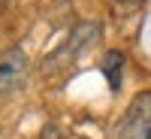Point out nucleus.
Wrapping results in <instances>:
<instances>
[{
  "label": "nucleus",
  "mask_w": 151,
  "mask_h": 139,
  "mask_svg": "<svg viewBox=\"0 0 151 139\" xmlns=\"http://www.w3.org/2000/svg\"><path fill=\"white\" fill-rule=\"evenodd\" d=\"M97 33H100V27H97V24H91V21L79 24V27H76V30L70 33V40H67L64 45H60V48H58V52H55L52 58H48V60H45V64H48V70L64 67V64H73V60L79 58V55L85 52L88 45H91V40H94Z\"/></svg>",
  "instance_id": "nucleus-3"
},
{
  "label": "nucleus",
  "mask_w": 151,
  "mask_h": 139,
  "mask_svg": "<svg viewBox=\"0 0 151 139\" xmlns=\"http://www.w3.org/2000/svg\"><path fill=\"white\" fill-rule=\"evenodd\" d=\"M27 73H30V60H27V52L18 45L6 48L0 55V97H9L24 88L27 82Z\"/></svg>",
  "instance_id": "nucleus-2"
},
{
  "label": "nucleus",
  "mask_w": 151,
  "mask_h": 139,
  "mask_svg": "<svg viewBox=\"0 0 151 139\" xmlns=\"http://www.w3.org/2000/svg\"><path fill=\"white\" fill-rule=\"evenodd\" d=\"M124 3H139V0H124Z\"/></svg>",
  "instance_id": "nucleus-5"
},
{
  "label": "nucleus",
  "mask_w": 151,
  "mask_h": 139,
  "mask_svg": "<svg viewBox=\"0 0 151 139\" xmlns=\"http://www.w3.org/2000/svg\"><path fill=\"white\" fill-rule=\"evenodd\" d=\"M100 70H103L109 88H112V91H118V88H121V73H124V55L115 52V48H112V52H106V55H103V64H100Z\"/></svg>",
  "instance_id": "nucleus-4"
},
{
  "label": "nucleus",
  "mask_w": 151,
  "mask_h": 139,
  "mask_svg": "<svg viewBox=\"0 0 151 139\" xmlns=\"http://www.w3.org/2000/svg\"><path fill=\"white\" fill-rule=\"evenodd\" d=\"M112 136L115 139H151V91H139L127 103Z\"/></svg>",
  "instance_id": "nucleus-1"
}]
</instances>
